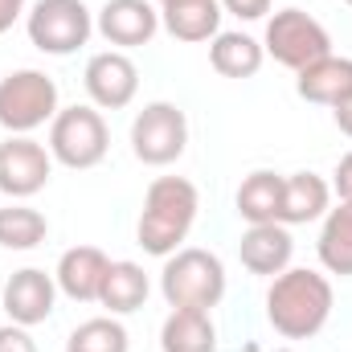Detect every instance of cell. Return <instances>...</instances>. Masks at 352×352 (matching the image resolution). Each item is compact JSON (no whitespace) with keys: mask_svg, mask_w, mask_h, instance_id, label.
<instances>
[{"mask_svg":"<svg viewBox=\"0 0 352 352\" xmlns=\"http://www.w3.org/2000/svg\"><path fill=\"white\" fill-rule=\"evenodd\" d=\"M332 303L336 295H332L328 274L307 270V266H287L283 274L270 278L266 324L287 340H311L332 320Z\"/></svg>","mask_w":352,"mask_h":352,"instance_id":"1","label":"cell"},{"mask_svg":"<svg viewBox=\"0 0 352 352\" xmlns=\"http://www.w3.org/2000/svg\"><path fill=\"white\" fill-rule=\"evenodd\" d=\"M197 209H201V192H197L192 180L156 176L144 192V213H140V226H135L140 246L156 258L176 254L180 242L188 238L192 221H197Z\"/></svg>","mask_w":352,"mask_h":352,"instance_id":"2","label":"cell"},{"mask_svg":"<svg viewBox=\"0 0 352 352\" xmlns=\"http://www.w3.org/2000/svg\"><path fill=\"white\" fill-rule=\"evenodd\" d=\"M160 295L168 299V307H197V311H213L226 299V266L213 250L201 246H184L164 258L160 270Z\"/></svg>","mask_w":352,"mask_h":352,"instance_id":"3","label":"cell"},{"mask_svg":"<svg viewBox=\"0 0 352 352\" xmlns=\"http://www.w3.org/2000/svg\"><path fill=\"white\" fill-rule=\"evenodd\" d=\"M107 148H111V131H107V119L98 107H62L50 123V156L62 164V168H74V173H87L94 164L107 160Z\"/></svg>","mask_w":352,"mask_h":352,"instance_id":"4","label":"cell"},{"mask_svg":"<svg viewBox=\"0 0 352 352\" xmlns=\"http://www.w3.org/2000/svg\"><path fill=\"white\" fill-rule=\"evenodd\" d=\"M58 82L45 70H12L0 78V127L8 135H29L58 115Z\"/></svg>","mask_w":352,"mask_h":352,"instance_id":"5","label":"cell"},{"mask_svg":"<svg viewBox=\"0 0 352 352\" xmlns=\"http://www.w3.org/2000/svg\"><path fill=\"white\" fill-rule=\"evenodd\" d=\"M25 33L29 41L50 54V58H66L74 50H82L94 33V16L82 0H37L25 12Z\"/></svg>","mask_w":352,"mask_h":352,"instance_id":"6","label":"cell"},{"mask_svg":"<svg viewBox=\"0 0 352 352\" xmlns=\"http://www.w3.org/2000/svg\"><path fill=\"white\" fill-rule=\"evenodd\" d=\"M263 50L278 66H287V70L299 74L303 66H311V62H320V58L332 54V37H328V29L311 12H303V8H278L266 21Z\"/></svg>","mask_w":352,"mask_h":352,"instance_id":"7","label":"cell"},{"mask_svg":"<svg viewBox=\"0 0 352 352\" xmlns=\"http://www.w3.org/2000/svg\"><path fill=\"white\" fill-rule=\"evenodd\" d=\"M188 148V119L176 102H148L135 119H131V152L140 164L148 168H164L176 164Z\"/></svg>","mask_w":352,"mask_h":352,"instance_id":"8","label":"cell"},{"mask_svg":"<svg viewBox=\"0 0 352 352\" xmlns=\"http://www.w3.org/2000/svg\"><path fill=\"white\" fill-rule=\"evenodd\" d=\"M54 176V156L45 144L29 140V135H8L0 144V192L8 201H25L37 197Z\"/></svg>","mask_w":352,"mask_h":352,"instance_id":"9","label":"cell"},{"mask_svg":"<svg viewBox=\"0 0 352 352\" xmlns=\"http://www.w3.org/2000/svg\"><path fill=\"white\" fill-rule=\"evenodd\" d=\"M82 87L90 94V107L98 111H123L135 90H140V70L123 50H102L94 54L82 70Z\"/></svg>","mask_w":352,"mask_h":352,"instance_id":"10","label":"cell"},{"mask_svg":"<svg viewBox=\"0 0 352 352\" xmlns=\"http://www.w3.org/2000/svg\"><path fill=\"white\" fill-rule=\"evenodd\" d=\"M54 303H58V283L41 266H25V270L8 274V283H4V311H8L12 324L37 328V324H45L54 316Z\"/></svg>","mask_w":352,"mask_h":352,"instance_id":"11","label":"cell"},{"mask_svg":"<svg viewBox=\"0 0 352 352\" xmlns=\"http://www.w3.org/2000/svg\"><path fill=\"white\" fill-rule=\"evenodd\" d=\"M94 29L107 37V45H119V50H135V45H148L160 29V12L148 4V0H107L98 8V21Z\"/></svg>","mask_w":352,"mask_h":352,"instance_id":"12","label":"cell"},{"mask_svg":"<svg viewBox=\"0 0 352 352\" xmlns=\"http://www.w3.org/2000/svg\"><path fill=\"white\" fill-rule=\"evenodd\" d=\"M107 266H111V258H107L98 246H70V250L58 258L54 283H58V291H62L66 299H74V303H98Z\"/></svg>","mask_w":352,"mask_h":352,"instance_id":"13","label":"cell"},{"mask_svg":"<svg viewBox=\"0 0 352 352\" xmlns=\"http://www.w3.org/2000/svg\"><path fill=\"white\" fill-rule=\"evenodd\" d=\"M291 254H295V242L287 234V226L270 221V226H250L238 242V258L250 274H263V278H274L291 266Z\"/></svg>","mask_w":352,"mask_h":352,"instance_id":"14","label":"cell"},{"mask_svg":"<svg viewBox=\"0 0 352 352\" xmlns=\"http://www.w3.org/2000/svg\"><path fill=\"white\" fill-rule=\"evenodd\" d=\"M295 90L303 102H316V107H340L344 98L352 94V58H320L311 66L299 70L295 78Z\"/></svg>","mask_w":352,"mask_h":352,"instance_id":"15","label":"cell"},{"mask_svg":"<svg viewBox=\"0 0 352 352\" xmlns=\"http://www.w3.org/2000/svg\"><path fill=\"white\" fill-rule=\"evenodd\" d=\"M160 25L173 41H213L221 33V0H173L160 8Z\"/></svg>","mask_w":352,"mask_h":352,"instance_id":"16","label":"cell"},{"mask_svg":"<svg viewBox=\"0 0 352 352\" xmlns=\"http://www.w3.org/2000/svg\"><path fill=\"white\" fill-rule=\"evenodd\" d=\"M332 205V184L316 173H291L283 176V226H307L320 221Z\"/></svg>","mask_w":352,"mask_h":352,"instance_id":"17","label":"cell"},{"mask_svg":"<svg viewBox=\"0 0 352 352\" xmlns=\"http://www.w3.org/2000/svg\"><path fill=\"white\" fill-rule=\"evenodd\" d=\"M234 205H238V217L246 226H270V221H278V213H283V176L270 173V168L250 173L238 184Z\"/></svg>","mask_w":352,"mask_h":352,"instance_id":"18","label":"cell"},{"mask_svg":"<svg viewBox=\"0 0 352 352\" xmlns=\"http://www.w3.org/2000/svg\"><path fill=\"white\" fill-rule=\"evenodd\" d=\"M160 349L164 352H217V328H213L209 311L173 307V316L160 328Z\"/></svg>","mask_w":352,"mask_h":352,"instance_id":"19","label":"cell"},{"mask_svg":"<svg viewBox=\"0 0 352 352\" xmlns=\"http://www.w3.org/2000/svg\"><path fill=\"white\" fill-rule=\"evenodd\" d=\"M148 274L140 263H111L107 266V278H102V291H98V303L111 311V316H131L148 303Z\"/></svg>","mask_w":352,"mask_h":352,"instance_id":"20","label":"cell"},{"mask_svg":"<svg viewBox=\"0 0 352 352\" xmlns=\"http://www.w3.org/2000/svg\"><path fill=\"white\" fill-rule=\"evenodd\" d=\"M263 41H254L250 33H217L209 41V66L221 78H254L263 70Z\"/></svg>","mask_w":352,"mask_h":352,"instance_id":"21","label":"cell"},{"mask_svg":"<svg viewBox=\"0 0 352 352\" xmlns=\"http://www.w3.org/2000/svg\"><path fill=\"white\" fill-rule=\"evenodd\" d=\"M316 254H320V266L328 274L352 278V205L340 201L336 209L324 213V230H320Z\"/></svg>","mask_w":352,"mask_h":352,"instance_id":"22","label":"cell"},{"mask_svg":"<svg viewBox=\"0 0 352 352\" xmlns=\"http://www.w3.org/2000/svg\"><path fill=\"white\" fill-rule=\"evenodd\" d=\"M50 234L45 213L29 205H4L0 209V246L4 250H37Z\"/></svg>","mask_w":352,"mask_h":352,"instance_id":"23","label":"cell"},{"mask_svg":"<svg viewBox=\"0 0 352 352\" xmlns=\"http://www.w3.org/2000/svg\"><path fill=\"white\" fill-rule=\"evenodd\" d=\"M127 328L115 316H94L66 336V352H127Z\"/></svg>","mask_w":352,"mask_h":352,"instance_id":"24","label":"cell"},{"mask_svg":"<svg viewBox=\"0 0 352 352\" xmlns=\"http://www.w3.org/2000/svg\"><path fill=\"white\" fill-rule=\"evenodd\" d=\"M0 352H37V340L29 336V328H21V324H4L0 328Z\"/></svg>","mask_w":352,"mask_h":352,"instance_id":"25","label":"cell"},{"mask_svg":"<svg viewBox=\"0 0 352 352\" xmlns=\"http://www.w3.org/2000/svg\"><path fill=\"white\" fill-rule=\"evenodd\" d=\"M221 12H230L238 21H263L270 12V0H221Z\"/></svg>","mask_w":352,"mask_h":352,"instance_id":"26","label":"cell"},{"mask_svg":"<svg viewBox=\"0 0 352 352\" xmlns=\"http://www.w3.org/2000/svg\"><path fill=\"white\" fill-rule=\"evenodd\" d=\"M332 192H336L344 205H352V152L340 156V164H336V173H332Z\"/></svg>","mask_w":352,"mask_h":352,"instance_id":"27","label":"cell"},{"mask_svg":"<svg viewBox=\"0 0 352 352\" xmlns=\"http://www.w3.org/2000/svg\"><path fill=\"white\" fill-rule=\"evenodd\" d=\"M25 4H29V0H0V33H8V29L25 16Z\"/></svg>","mask_w":352,"mask_h":352,"instance_id":"28","label":"cell"},{"mask_svg":"<svg viewBox=\"0 0 352 352\" xmlns=\"http://www.w3.org/2000/svg\"><path fill=\"white\" fill-rule=\"evenodd\" d=\"M332 119H336V127H340V131L352 140V94L340 102V107H332Z\"/></svg>","mask_w":352,"mask_h":352,"instance_id":"29","label":"cell"},{"mask_svg":"<svg viewBox=\"0 0 352 352\" xmlns=\"http://www.w3.org/2000/svg\"><path fill=\"white\" fill-rule=\"evenodd\" d=\"M160 4H173V0H160Z\"/></svg>","mask_w":352,"mask_h":352,"instance_id":"30","label":"cell"},{"mask_svg":"<svg viewBox=\"0 0 352 352\" xmlns=\"http://www.w3.org/2000/svg\"><path fill=\"white\" fill-rule=\"evenodd\" d=\"M278 352H291V349H278Z\"/></svg>","mask_w":352,"mask_h":352,"instance_id":"31","label":"cell"},{"mask_svg":"<svg viewBox=\"0 0 352 352\" xmlns=\"http://www.w3.org/2000/svg\"><path fill=\"white\" fill-rule=\"evenodd\" d=\"M344 4H352V0H344Z\"/></svg>","mask_w":352,"mask_h":352,"instance_id":"32","label":"cell"}]
</instances>
